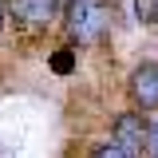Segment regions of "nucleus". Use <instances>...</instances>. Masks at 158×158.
Listing matches in <instances>:
<instances>
[{"instance_id": "obj_1", "label": "nucleus", "mask_w": 158, "mask_h": 158, "mask_svg": "<svg viewBox=\"0 0 158 158\" xmlns=\"http://www.w3.org/2000/svg\"><path fill=\"white\" fill-rule=\"evenodd\" d=\"M115 8L111 0H63V32L79 48H95L111 36Z\"/></svg>"}, {"instance_id": "obj_2", "label": "nucleus", "mask_w": 158, "mask_h": 158, "mask_svg": "<svg viewBox=\"0 0 158 158\" xmlns=\"http://www.w3.org/2000/svg\"><path fill=\"white\" fill-rule=\"evenodd\" d=\"M4 8L28 32H48L56 16H63V0H4Z\"/></svg>"}, {"instance_id": "obj_3", "label": "nucleus", "mask_w": 158, "mask_h": 158, "mask_svg": "<svg viewBox=\"0 0 158 158\" xmlns=\"http://www.w3.org/2000/svg\"><path fill=\"white\" fill-rule=\"evenodd\" d=\"M111 142H118L123 150H131L135 158H142L146 150H150V118H142L138 111L118 115L115 127H111Z\"/></svg>"}, {"instance_id": "obj_4", "label": "nucleus", "mask_w": 158, "mask_h": 158, "mask_svg": "<svg viewBox=\"0 0 158 158\" xmlns=\"http://www.w3.org/2000/svg\"><path fill=\"white\" fill-rule=\"evenodd\" d=\"M127 91L135 111H158V63H138L127 79Z\"/></svg>"}, {"instance_id": "obj_5", "label": "nucleus", "mask_w": 158, "mask_h": 158, "mask_svg": "<svg viewBox=\"0 0 158 158\" xmlns=\"http://www.w3.org/2000/svg\"><path fill=\"white\" fill-rule=\"evenodd\" d=\"M91 158H135V154H131V150H123L118 142H103V146L91 150Z\"/></svg>"}, {"instance_id": "obj_6", "label": "nucleus", "mask_w": 158, "mask_h": 158, "mask_svg": "<svg viewBox=\"0 0 158 158\" xmlns=\"http://www.w3.org/2000/svg\"><path fill=\"white\" fill-rule=\"evenodd\" d=\"M52 67H56L59 75H67V71L75 67V59H71V52H56V59H52Z\"/></svg>"}, {"instance_id": "obj_7", "label": "nucleus", "mask_w": 158, "mask_h": 158, "mask_svg": "<svg viewBox=\"0 0 158 158\" xmlns=\"http://www.w3.org/2000/svg\"><path fill=\"white\" fill-rule=\"evenodd\" d=\"M146 158H158V115L150 118V150H146Z\"/></svg>"}, {"instance_id": "obj_8", "label": "nucleus", "mask_w": 158, "mask_h": 158, "mask_svg": "<svg viewBox=\"0 0 158 158\" xmlns=\"http://www.w3.org/2000/svg\"><path fill=\"white\" fill-rule=\"evenodd\" d=\"M0 28H4V0H0Z\"/></svg>"}]
</instances>
